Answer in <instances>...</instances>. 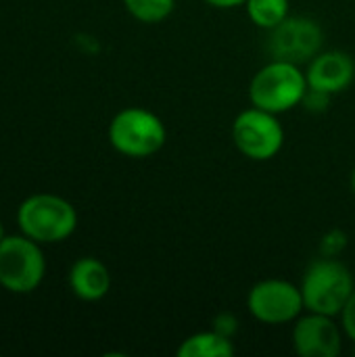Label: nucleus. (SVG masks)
Instances as JSON below:
<instances>
[{
	"mask_svg": "<svg viewBox=\"0 0 355 357\" xmlns=\"http://www.w3.org/2000/svg\"><path fill=\"white\" fill-rule=\"evenodd\" d=\"M107 136L109 144L119 155L130 159H146L163 149L167 128L157 113L144 107H126L113 115Z\"/></svg>",
	"mask_w": 355,
	"mask_h": 357,
	"instance_id": "obj_4",
	"label": "nucleus"
},
{
	"mask_svg": "<svg viewBox=\"0 0 355 357\" xmlns=\"http://www.w3.org/2000/svg\"><path fill=\"white\" fill-rule=\"evenodd\" d=\"M343 328L333 316L303 312L293 322V349L301 357H339L343 351Z\"/></svg>",
	"mask_w": 355,
	"mask_h": 357,
	"instance_id": "obj_9",
	"label": "nucleus"
},
{
	"mask_svg": "<svg viewBox=\"0 0 355 357\" xmlns=\"http://www.w3.org/2000/svg\"><path fill=\"white\" fill-rule=\"evenodd\" d=\"M121 2L136 21L146 25L165 21L176 8V0H121Z\"/></svg>",
	"mask_w": 355,
	"mask_h": 357,
	"instance_id": "obj_14",
	"label": "nucleus"
},
{
	"mask_svg": "<svg viewBox=\"0 0 355 357\" xmlns=\"http://www.w3.org/2000/svg\"><path fill=\"white\" fill-rule=\"evenodd\" d=\"M19 232L44 245L65 243L77 230V211L61 195L36 192L17 207Z\"/></svg>",
	"mask_w": 355,
	"mask_h": 357,
	"instance_id": "obj_1",
	"label": "nucleus"
},
{
	"mask_svg": "<svg viewBox=\"0 0 355 357\" xmlns=\"http://www.w3.org/2000/svg\"><path fill=\"white\" fill-rule=\"evenodd\" d=\"M308 86L314 92L335 96L347 90L355 79L354 59L343 50H320L305 69Z\"/></svg>",
	"mask_w": 355,
	"mask_h": 357,
	"instance_id": "obj_10",
	"label": "nucleus"
},
{
	"mask_svg": "<svg viewBox=\"0 0 355 357\" xmlns=\"http://www.w3.org/2000/svg\"><path fill=\"white\" fill-rule=\"evenodd\" d=\"M236 328H239V322H236V318H232L230 314H222V316H218L216 322H213V331H218V333H222V335H226V337H234Z\"/></svg>",
	"mask_w": 355,
	"mask_h": 357,
	"instance_id": "obj_17",
	"label": "nucleus"
},
{
	"mask_svg": "<svg viewBox=\"0 0 355 357\" xmlns=\"http://www.w3.org/2000/svg\"><path fill=\"white\" fill-rule=\"evenodd\" d=\"M291 0H247L245 10L253 25L262 29H274L278 23H282L289 17Z\"/></svg>",
	"mask_w": 355,
	"mask_h": 357,
	"instance_id": "obj_13",
	"label": "nucleus"
},
{
	"mask_svg": "<svg viewBox=\"0 0 355 357\" xmlns=\"http://www.w3.org/2000/svg\"><path fill=\"white\" fill-rule=\"evenodd\" d=\"M345 243H347V236H345L341 230H333V232H328V234L322 238L320 251H322V255H326V257H337V255L345 249Z\"/></svg>",
	"mask_w": 355,
	"mask_h": 357,
	"instance_id": "obj_15",
	"label": "nucleus"
},
{
	"mask_svg": "<svg viewBox=\"0 0 355 357\" xmlns=\"http://www.w3.org/2000/svg\"><path fill=\"white\" fill-rule=\"evenodd\" d=\"M232 142L251 161H270L285 146V128L276 113L251 107L232 121Z\"/></svg>",
	"mask_w": 355,
	"mask_h": 357,
	"instance_id": "obj_6",
	"label": "nucleus"
},
{
	"mask_svg": "<svg viewBox=\"0 0 355 357\" xmlns=\"http://www.w3.org/2000/svg\"><path fill=\"white\" fill-rule=\"evenodd\" d=\"M324 44V31L312 17H287L270 29L268 48L274 59L289 63H310Z\"/></svg>",
	"mask_w": 355,
	"mask_h": 357,
	"instance_id": "obj_8",
	"label": "nucleus"
},
{
	"mask_svg": "<svg viewBox=\"0 0 355 357\" xmlns=\"http://www.w3.org/2000/svg\"><path fill=\"white\" fill-rule=\"evenodd\" d=\"M209 6H213V8H224V10H228V8H234V6H245V2L247 0H205Z\"/></svg>",
	"mask_w": 355,
	"mask_h": 357,
	"instance_id": "obj_18",
	"label": "nucleus"
},
{
	"mask_svg": "<svg viewBox=\"0 0 355 357\" xmlns=\"http://www.w3.org/2000/svg\"><path fill=\"white\" fill-rule=\"evenodd\" d=\"M339 320H341V328H343L345 337L349 341H354L355 345V289L354 293H352V297L347 299L343 312L339 314Z\"/></svg>",
	"mask_w": 355,
	"mask_h": 357,
	"instance_id": "obj_16",
	"label": "nucleus"
},
{
	"mask_svg": "<svg viewBox=\"0 0 355 357\" xmlns=\"http://www.w3.org/2000/svg\"><path fill=\"white\" fill-rule=\"evenodd\" d=\"M6 236V232H4V224H2V220H0V241Z\"/></svg>",
	"mask_w": 355,
	"mask_h": 357,
	"instance_id": "obj_20",
	"label": "nucleus"
},
{
	"mask_svg": "<svg viewBox=\"0 0 355 357\" xmlns=\"http://www.w3.org/2000/svg\"><path fill=\"white\" fill-rule=\"evenodd\" d=\"M67 282L71 293L80 299V301H100L109 295L111 291V272L109 268L96 259V257H80L71 264L69 274H67Z\"/></svg>",
	"mask_w": 355,
	"mask_h": 357,
	"instance_id": "obj_11",
	"label": "nucleus"
},
{
	"mask_svg": "<svg viewBox=\"0 0 355 357\" xmlns=\"http://www.w3.org/2000/svg\"><path fill=\"white\" fill-rule=\"evenodd\" d=\"M46 276L42 245L25 234H6L0 241V287L13 295L33 293Z\"/></svg>",
	"mask_w": 355,
	"mask_h": 357,
	"instance_id": "obj_5",
	"label": "nucleus"
},
{
	"mask_svg": "<svg viewBox=\"0 0 355 357\" xmlns=\"http://www.w3.org/2000/svg\"><path fill=\"white\" fill-rule=\"evenodd\" d=\"M310 86L305 71L297 63L272 59L266 63L249 84V100L270 113H287L305 100Z\"/></svg>",
	"mask_w": 355,
	"mask_h": 357,
	"instance_id": "obj_2",
	"label": "nucleus"
},
{
	"mask_svg": "<svg viewBox=\"0 0 355 357\" xmlns=\"http://www.w3.org/2000/svg\"><path fill=\"white\" fill-rule=\"evenodd\" d=\"M247 310L257 322L280 326L295 322L305 312V305L297 284L282 278H266L249 289Z\"/></svg>",
	"mask_w": 355,
	"mask_h": 357,
	"instance_id": "obj_7",
	"label": "nucleus"
},
{
	"mask_svg": "<svg viewBox=\"0 0 355 357\" xmlns=\"http://www.w3.org/2000/svg\"><path fill=\"white\" fill-rule=\"evenodd\" d=\"M234 354L236 345L232 343V337H226L213 328L186 337L176 349L178 357H230Z\"/></svg>",
	"mask_w": 355,
	"mask_h": 357,
	"instance_id": "obj_12",
	"label": "nucleus"
},
{
	"mask_svg": "<svg viewBox=\"0 0 355 357\" xmlns=\"http://www.w3.org/2000/svg\"><path fill=\"white\" fill-rule=\"evenodd\" d=\"M349 184H352V190H354V195H355V167L352 169V178H349Z\"/></svg>",
	"mask_w": 355,
	"mask_h": 357,
	"instance_id": "obj_19",
	"label": "nucleus"
},
{
	"mask_svg": "<svg viewBox=\"0 0 355 357\" xmlns=\"http://www.w3.org/2000/svg\"><path fill=\"white\" fill-rule=\"evenodd\" d=\"M301 295L305 312L339 318L355 289L349 268L337 257L322 255L312 261L301 278Z\"/></svg>",
	"mask_w": 355,
	"mask_h": 357,
	"instance_id": "obj_3",
	"label": "nucleus"
}]
</instances>
